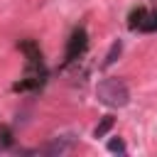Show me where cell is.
I'll list each match as a JSON object with an SVG mask.
<instances>
[{
    "mask_svg": "<svg viewBox=\"0 0 157 157\" xmlns=\"http://www.w3.org/2000/svg\"><path fill=\"white\" fill-rule=\"evenodd\" d=\"M20 49L27 56V66H25L22 81L15 83V91H37L47 78V69H44V61H42L39 44L34 39H25V42H20Z\"/></svg>",
    "mask_w": 157,
    "mask_h": 157,
    "instance_id": "1",
    "label": "cell"
},
{
    "mask_svg": "<svg viewBox=\"0 0 157 157\" xmlns=\"http://www.w3.org/2000/svg\"><path fill=\"white\" fill-rule=\"evenodd\" d=\"M96 96H98V101H101L103 105H108V108H123V105H128V101H130L128 83H125L123 78H115V76L103 78V81L96 86Z\"/></svg>",
    "mask_w": 157,
    "mask_h": 157,
    "instance_id": "2",
    "label": "cell"
},
{
    "mask_svg": "<svg viewBox=\"0 0 157 157\" xmlns=\"http://www.w3.org/2000/svg\"><path fill=\"white\" fill-rule=\"evenodd\" d=\"M128 27L132 32H157V10L147 12L145 7H137L128 17Z\"/></svg>",
    "mask_w": 157,
    "mask_h": 157,
    "instance_id": "3",
    "label": "cell"
},
{
    "mask_svg": "<svg viewBox=\"0 0 157 157\" xmlns=\"http://www.w3.org/2000/svg\"><path fill=\"white\" fill-rule=\"evenodd\" d=\"M86 47H88V34H86V29H83V27L74 29V32H71V37H69V44H66L64 61H66V64L76 61V59H78V56L86 52Z\"/></svg>",
    "mask_w": 157,
    "mask_h": 157,
    "instance_id": "4",
    "label": "cell"
},
{
    "mask_svg": "<svg viewBox=\"0 0 157 157\" xmlns=\"http://www.w3.org/2000/svg\"><path fill=\"white\" fill-rule=\"evenodd\" d=\"M69 147H71V142H64V140H54L52 145L42 147L39 152H47V155H61V152H66Z\"/></svg>",
    "mask_w": 157,
    "mask_h": 157,
    "instance_id": "5",
    "label": "cell"
},
{
    "mask_svg": "<svg viewBox=\"0 0 157 157\" xmlns=\"http://www.w3.org/2000/svg\"><path fill=\"white\" fill-rule=\"evenodd\" d=\"M113 123H115V120H113L110 115H105V118H103V120H101V123L96 125V130H93V135H96V137H103V135H105V132H108V130L113 128Z\"/></svg>",
    "mask_w": 157,
    "mask_h": 157,
    "instance_id": "6",
    "label": "cell"
},
{
    "mask_svg": "<svg viewBox=\"0 0 157 157\" xmlns=\"http://www.w3.org/2000/svg\"><path fill=\"white\" fill-rule=\"evenodd\" d=\"M120 49H123V44L120 42H113V47L108 49V54H105V61H103V66H110L113 61H115V56L120 54Z\"/></svg>",
    "mask_w": 157,
    "mask_h": 157,
    "instance_id": "7",
    "label": "cell"
},
{
    "mask_svg": "<svg viewBox=\"0 0 157 157\" xmlns=\"http://www.w3.org/2000/svg\"><path fill=\"white\" fill-rule=\"evenodd\" d=\"M108 150H110V152H120V155H125V142H123L120 137H118V140H110V142H108Z\"/></svg>",
    "mask_w": 157,
    "mask_h": 157,
    "instance_id": "8",
    "label": "cell"
}]
</instances>
